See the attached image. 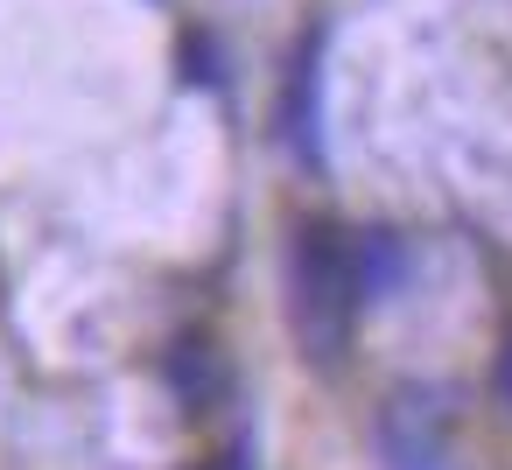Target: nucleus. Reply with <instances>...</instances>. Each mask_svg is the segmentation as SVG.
I'll use <instances>...</instances> for the list:
<instances>
[{
    "label": "nucleus",
    "mask_w": 512,
    "mask_h": 470,
    "mask_svg": "<svg viewBox=\"0 0 512 470\" xmlns=\"http://www.w3.org/2000/svg\"><path fill=\"white\" fill-rule=\"evenodd\" d=\"M288 281H295V337L316 365H337L344 358V337H351V309H358V288H351V239L323 218H309L295 232V260H288Z\"/></svg>",
    "instance_id": "1"
},
{
    "label": "nucleus",
    "mask_w": 512,
    "mask_h": 470,
    "mask_svg": "<svg viewBox=\"0 0 512 470\" xmlns=\"http://www.w3.org/2000/svg\"><path fill=\"white\" fill-rule=\"evenodd\" d=\"M323 57H330V15L302 29V50L281 85V141L309 176H323Z\"/></svg>",
    "instance_id": "2"
},
{
    "label": "nucleus",
    "mask_w": 512,
    "mask_h": 470,
    "mask_svg": "<svg viewBox=\"0 0 512 470\" xmlns=\"http://www.w3.org/2000/svg\"><path fill=\"white\" fill-rule=\"evenodd\" d=\"M442 428H449V414L435 407V393H393L386 421H379V449L393 470H428V463H442Z\"/></svg>",
    "instance_id": "3"
},
{
    "label": "nucleus",
    "mask_w": 512,
    "mask_h": 470,
    "mask_svg": "<svg viewBox=\"0 0 512 470\" xmlns=\"http://www.w3.org/2000/svg\"><path fill=\"white\" fill-rule=\"evenodd\" d=\"M351 288H358V309L372 302H393L407 288V239L393 225H365L351 239Z\"/></svg>",
    "instance_id": "4"
},
{
    "label": "nucleus",
    "mask_w": 512,
    "mask_h": 470,
    "mask_svg": "<svg viewBox=\"0 0 512 470\" xmlns=\"http://www.w3.org/2000/svg\"><path fill=\"white\" fill-rule=\"evenodd\" d=\"M169 386L183 393L190 414H211V400H218V358L204 344H176L169 351Z\"/></svg>",
    "instance_id": "5"
},
{
    "label": "nucleus",
    "mask_w": 512,
    "mask_h": 470,
    "mask_svg": "<svg viewBox=\"0 0 512 470\" xmlns=\"http://www.w3.org/2000/svg\"><path fill=\"white\" fill-rule=\"evenodd\" d=\"M176 71H183V85H218V71H225V50H218V36H204V29H183V43H176Z\"/></svg>",
    "instance_id": "6"
},
{
    "label": "nucleus",
    "mask_w": 512,
    "mask_h": 470,
    "mask_svg": "<svg viewBox=\"0 0 512 470\" xmlns=\"http://www.w3.org/2000/svg\"><path fill=\"white\" fill-rule=\"evenodd\" d=\"M491 386H498V400H505V407H512V344H505V351H498V372H491Z\"/></svg>",
    "instance_id": "7"
},
{
    "label": "nucleus",
    "mask_w": 512,
    "mask_h": 470,
    "mask_svg": "<svg viewBox=\"0 0 512 470\" xmlns=\"http://www.w3.org/2000/svg\"><path fill=\"white\" fill-rule=\"evenodd\" d=\"M211 470H246V463H239V456H218V463H211Z\"/></svg>",
    "instance_id": "8"
}]
</instances>
